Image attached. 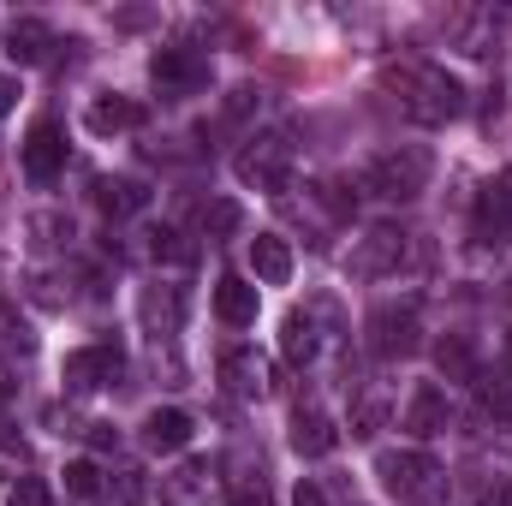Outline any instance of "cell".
I'll return each instance as SVG.
<instances>
[{"label": "cell", "mask_w": 512, "mask_h": 506, "mask_svg": "<svg viewBox=\"0 0 512 506\" xmlns=\"http://www.w3.org/2000/svg\"><path fill=\"white\" fill-rule=\"evenodd\" d=\"M382 84L393 90V102L411 126H447V120L465 114V84L435 60H393L382 72Z\"/></svg>", "instance_id": "1"}, {"label": "cell", "mask_w": 512, "mask_h": 506, "mask_svg": "<svg viewBox=\"0 0 512 506\" xmlns=\"http://www.w3.org/2000/svg\"><path fill=\"white\" fill-rule=\"evenodd\" d=\"M376 477L399 506H447V471L423 447H399L376 459Z\"/></svg>", "instance_id": "2"}, {"label": "cell", "mask_w": 512, "mask_h": 506, "mask_svg": "<svg viewBox=\"0 0 512 506\" xmlns=\"http://www.w3.org/2000/svg\"><path fill=\"white\" fill-rule=\"evenodd\" d=\"M429 173H435V155L423 143H399V149H382L364 167V191L382 197V203H411V197H423Z\"/></svg>", "instance_id": "3"}, {"label": "cell", "mask_w": 512, "mask_h": 506, "mask_svg": "<svg viewBox=\"0 0 512 506\" xmlns=\"http://www.w3.org/2000/svg\"><path fill=\"white\" fill-rule=\"evenodd\" d=\"M233 173H239L245 185H256V191H280L286 173H292V137H286V131H262V137H251V143L239 149Z\"/></svg>", "instance_id": "4"}, {"label": "cell", "mask_w": 512, "mask_h": 506, "mask_svg": "<svg viewBox=\"0 0 512 506\" xmlns=\"http://www.w3.org/2000/svg\"><path fill=\"white\" fill-rule=\"evenodd\" d=\"M471 227H477V245H489V251H507L512 245V167H501V173L477 191Z\"/></svg>", "instance_id": "5"}, {"label": "cell", "mask_w": 512, "mask_h": 506, "mask_svg": "<svg viewBox=\"0 0 512 506\" xmlns=\"http://www.w3.org/2000/svg\"><path fill=\"white\" fill-rule=\"evenodd\" d=\"M501 24H507V12H501V6H459V12L447 18V42H453L465 60H489V54H495Z\"/></svg>", "instance_id": "6"}, {"label": "cell", "mask_w": 512, "mask_h": 506, "mask_svg": "<svg viewBox=\"0 0 512 506\" xmlns=\"http://www.w3.org/2000/svg\"><path fill=\"white\" fill-rule=\"evenodd\" d=\"M149 78H155L161 96H191V90L209 84V60L197 48H155L149 54Z\"/></svg>", "instance_id": "7"}, {"label": "cell", "mask_w": 512, "mask_h": 506, "mask_svg": "<svg viewBox=\"0 0 512 506\" xmlns=\"http://www.w3.org/2000/svg\"><path fill=\"white\" fill-rule=\"evenodd\" d=\"M370 352L387 358V364L417 352V310H411V304H382V310H370Z\"/></svg>", "instance_id": "8"}, {"label": "cell", "mask_w": 512, "mask_h": 506, "mask_svg": "<svg viewBox=\"0 0 512 506\" xmlns=\"http://www.w3.org/2000/svg\"><path fill=\"white\" fill-rule=\"evenodd\" d=\"M120 370H126L120 346H84V352H72V358L60 364V381H66L72 393H90V387H108Z\"/></svg>", "instance_id": "9"}, {"label": "cell", "mask_w": 512, "mask_h": 506, "mask_svg": "<svg viewBox=\"0 0 512 506\" xmlns=\"http://www.w3.org/2000/svg\"><path fill=\"white\" fill-rule=\"evenodd\" d=\"M405 262V233L399 227H370L364 239H358V251H352V274L358 280H382Z\"/></svg>", "instance_id": "10"}, {"label": "cell", "mask_w": 512, "mask_h": 506, "mask_svg": "<svg viewBox=\"0 0 512 506\" xmlns=\"http://www.w3.org/2000/svg\"><path fill=\"white\" fill-rule=\"evenodd\" d=\"M18 161H24V173H30L36 185H48V179L66 167V137H60V126H54V120H36L30 137H24V149H18Z\"/></svg>", "instance_id": "11"}, {"label": "cell", "mask_w": 512, "mask_h": 506, "mask_svg": "<svg viewBox=\"0 0 512 506\" xmlns=\"http://www.w3.org/2000/svg\"><path fill=\"white\" fill-rule=\"evenodd\" d=\"M334 441H340V429H334L328 411H316V405L292 411V453L298 459H322V453H334Z\"/></svg>", "instance_id": "12"}, {"label": "cell", "mask_w": 512, "mask_h": 506, "mask_svg": "<svg viewBox=\"0 0 512 506\" xmlns=\"http://www.w3.org/2000/svg\"><path fill=\"white\" fill-rule=\"evenodd\" d=\"M191 417L179 411V405H155L149 417H143V447L149 453H179V447H191Z\"/></svg>", "instance_id": "13"}, {"label": "cell", "mask_w": 512, "mask_h": 506, "mask_svg": "<svg viewBox=\"0 0 512 506\" xmlns=\"http://www.w3.org/2000/svg\"><path fill=\"white\" fill-rule=\"evenodd\" d=\"M399 429H405V435H417V441L441 435V429H447V399H441V387H429V381H423V387L411 393V405H405Z\"/></svg>", "instance_id": "14"}, {"label": "cell", "mask_w": 512, "mask_h": 506, "mask_svg": "<svg viewBox=\"0 0 512 506\" xmlns=\"http://www.w3.org/2000/svg\"><path fill=\"white\" fill-rule=\"evenodd\" d=\"M84 126L96 131V137H120V131L143 126V108H137L131 96H96V102H90V114H84Z\"/></svg>", "instance_id": "15"}, {"label": "cell", "mask_w": 512, "mask_h": 506, "mask_svg": "<svg viewBox=\"0 0 512 506\" xmlns=\"http://www.w3.org/2000/svg\"><path fill=\"white\" fill-rule=\"evenodd\" d=\"M221 381H227L239 399H268V387H274V381H268V364H262L256 352H227V358H221Z\"/></svg>", "instance_id": "16"}, {"label": "cell", "mask_w": 512, "mask_h": 506, "mask_svg": "<svg viewBox=\"0 0 512 506\" xmlns=\"http://www.w3.org/2000/svg\"><path fill=\"white\" fill-rule=\"evenodd\" d=\"M251 268L262 286H286L292 280V245L280 233H256L251 239Z\"/></svg>", "instance_id": "17"}, {"label": "cell", "mask_w": 512, "mask_h": 506, "mask_svg": "<svg viewBox=\"0 0 512 506\" xmlns=\"http://www.w3.org/2000/svg\"><path fill=\"white\" fill-rule=\"evenodd\" d=\"M48 48H54V30H48L42 18H12V30H6V54H12L18 66L48 60Z\"/></svg>", "instance_id": "18"}, {"label": "cell", "mask_w": 512, "mask_h": 506, "mask_svg": "<svg viewBox=\"0 0 512 506\" xmlns=\"http://www.w3.org/2000/svg\"><path fill=\"white\" fill-rule=\"evenodd\" d=\"M96 209H102L108 221H126L137 209H149V191H143L137 179H96Z\"/></svg>", "instance_id": "19"}, {"label": "cell", "mask_w": 512, "mask_h": 506, "mask_svg": "<svg viewBox=\"0 0 512 506\" xmlns=\"http://www.w3.org/2000/svg\"><path fill=\"white\" fill-rule=\"evenodd\" d=\"M215 316H221L227 328H251L256 322V286L251 280H233V274H227V280L215 286Z\"/></svg>", "instance_id": "20"}, {"label": "cell", "mask_w": 512, "mask_h": 506, "mask_svg": "<svg viewBox=\"0 0 512 506\" xmlns=\"http://www.w3.org/2000/svg\"><path fill=\"white\" fill-rule=\"evenodd\" d=\"M316 346H322V340H316V322H310L304 310H292V316L280 322V352H286V364L304 370V364L316 358Z\"/></svg>", "instance_id": "21"}, {"label": "cell", "mask_w": 512, "mask_h": 506, "mask_svg": "<svg viewBox=\"0 0 512 506\" xmlns=\"http://www.w3.org/2000/svg\"><path fill=\"white\" fill-rule=\"evenodd\" d=\"M435 370L447 381H477V352H471V340H465V334L435 340Z\"/></svg>", "instance_id": "22"}, {"label": "cell", "mask_w": 512, "mask_h": 506, "mask_svg": "<svg viewBox=\"0 0 512 506\" xmlns=\"http://www.w3.org/2000/svg\"><path fill=\"white\" fill-rule=\"evenodd\" d=\"M143 322H149L155 340L173 334V328H179V292H173V286H167V292H149V298H143Z\"/></svg>", "instance_id": "23"}, {"label": "cell", "mask_w": 512, "mask_h": 506, "mask_svg": "<svg viewBox=\"0 0 512 506\" xmlns=\"http://www.w3.org/2000/svg\"><path fill=\"white\" fill-rule=\"evenodd\" d=\"M239 227H245V209H239L233 197H215V203L203 209V233H209V239H233Z\"/></svg>", "instance_id": "24"}, {"label": "cell", "mask_w": 512, "mask_h": 506, "mask_svg": "<svg viewBox=\"0 0 512 506\" xmlns=\"http://www.w3.org/2000/svg\"><path fill=\"white\" fill-rule=\"evenodd\" d=\"M66 495H72V501H96V495H102V471H96L90 459H72V465H66Z\"/></svg>", "instance_id": "25"}, {"label": "cell", "mask_w": 512, "mask_h": 506, "mask_svg": "<svg viewBox=\"0 0 512 506\" xmlns=\"http://www.w3.org/2000/svg\"><path fill=\"white\" fill-rule=\"evenodd\" d=\"M149 256H155V262H191L197 251H191L173 227H155V233H149Z\"/></svg>", "instance_id": "26"}, {"label": "cell", "mask_w": 512, "mask_h": 506, "mask_svg": "<svg viewBox=\"0 0 512 506\" xmlns=\"http://www.w3.org/2000/svg\"><path fill=\"white\" fill-rule=\"evenodd\" d=\"M6 506H54V495H48L42 477H18V483L6 489Z\"/></svg>", "instance_id": "27"}, {"label": "cell", "mask_w": 512, "mask_h": 506, "mask_svg": "<svg viewBox=\"0 0 512 506\" xmlns=\"http://www.w3.org/2000/svg\"><path fill=\"white\" fill-rule=\"evenodd\" d=\"M483 411L512 417V376H489V381H483Z\"/></svg>", "instance_id": "28"}, {"label": "cell", "mask_w": 512, "mask_h": 506, "mask_svg": "<svg viewBox=\"0 0 512 506\" xmlns=\"http://www.w3.org/2000/svg\"><path fill=\"white\" fill-rule=\"evenodd\" d=\"M30 233H36V245H60V239H72V221L66 215H30Z\"/></svg>", "instance_id": "29"}, {"label": "cell", "mask_w": 512, "mask_h": 506, "mask_svg": "<svg viewBox=\"0 0 512 506\" xmlns=\"http://www.w3.org/2000/svg\"><path fill=\"white\" fill-rule=\"evenodd\" d=\"M227 506H268V483H262V471H256V477H239Z\"/></svg>", "instance_id": "30"}, {"label": "cell", "mask_w": 512, "mask_h": 506, "mask_svg": "<svg viewBox=\"0 0 512 506\" xmlns=\"http://www.w3.org/2000/svg\"><path fill=\"white\" fill-rule=\"evenodd\" d=\"M114 495H120L126 506H137V501H143V471H137V465H126V471H114Z\"/></svg>", "instance_id": "31"}, {"label": "cell", "mask_w": 512, "mask_h": 506, "mask_svg": "<svg viewBox=\"0 0 512 506\" xmlns=\"http://www.w3.org/2000/svg\"><path fill=\"white\" fill-rule=\"evenodd\" d=\"M292 506H328V495H322L316 483H298V489H292Z\"/></svg>", "instance_id": "32"}, {"label": "cell", "mask_w": 512, "mask_h": 506, "mask_svg": "<svg viewBox=\"0 0 512 506\" xmlns=\"http://www.w3.org/2000/svg\"><path fill=\"white\" fill-rule=\"evenodd\" d=\"M12 102H18V84H12V78H0V114H6Z\"/></svg>", "instance_id": "33"}, {"label": "cell", "mask_w": 512, "mask_h": 506, "mask_svg": "<svg viewBox=\"0 0 512 506\" xmlns=\"http://www.w3.org/2000/svg\"><path fill=\"white\" fill-rule=\"evenodd\" d=\"M489 506H512V483H507V489H501V495H495Z\"/></svg>", "instance_id": "34"}]
</instances>
